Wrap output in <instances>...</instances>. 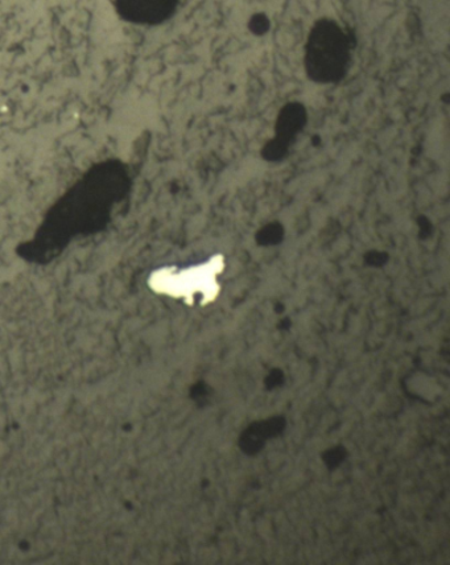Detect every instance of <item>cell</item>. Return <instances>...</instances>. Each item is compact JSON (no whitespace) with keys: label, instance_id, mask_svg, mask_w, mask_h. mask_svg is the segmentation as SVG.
<instances>
[{"label":"cell","instance_id":"obj_1","mask_svg":"<svg viewBox=\"0 0 450 565\" xmlns=\"http://www.w3.org/2000/svg\"><path fill=\"white\" fill-rule=\"evenodd\" d=\"M351 42L333 20L315 23L307 44V71L318 83H335L345 76Z\"/></svg>","mask_w":450,"mask_h":565},{"label":"cell","instance_id":"obj_2","mask_svg":"<svg viewBox=\"0 0 450 565\" xmlns=\"http://www.w3.org/2000/svg\"><path fill=\"white\" fill-rule=\"evenodd\" d=\"M179 0H117L119 15L131 23L160 24L176 11Z\"/></svg>","mask_w":450,"mask_h":565},{"label":"cell","instance_id":"obj_3","mask_svg":"<svg viewBox=\"0 0 450 565\" xmlns=\"http://www.w3.org/2000/svg\"><path fill=\"white\" fill-rule=\"evenodd\" d=\"M248 26H250V30L255 33V35H264V33L270 29V22H268V19L265 15L258 13V15H254L251 18Z\"/></svg>","mask_w":450,"mask_h":565}]
</instances>
